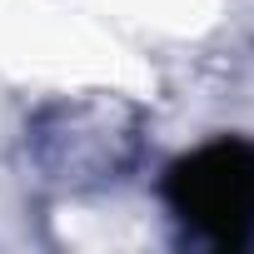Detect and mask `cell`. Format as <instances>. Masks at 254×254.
I'll return each mask as SVG.
<instances>
[{
	"instance_id": "obj_1",
	"label": "cell",
	"mask_w": 254,
	"mask_h": 254,
	"mask_svg": "<svg viewBox=\"0 0 254 254\" xmlns=\"http://www.w3.org/2000/svg\"><path fill=\"white\" fill-rule=\"evenodd\" d=\"M160 199L175 229L209 254L254 249V140L214 135L160 175Z\"/></svg>"
},
{
	"instance_id": "obj_2",
	"label": "cell",
	"mask_w": 254,
	"mask_h": 254,
	"mask_svg": "<svg viewBox=\"0 0 254 254\" xmlns=\"http://www.w3.org/2000/svg\"><path fill=\"white\" fill-rule=\"evenodd\" d=\"M145 115L120 100H55L25 125V150L50 185L105 190L140 160Z\"/></svg>"
}]
</instances>
